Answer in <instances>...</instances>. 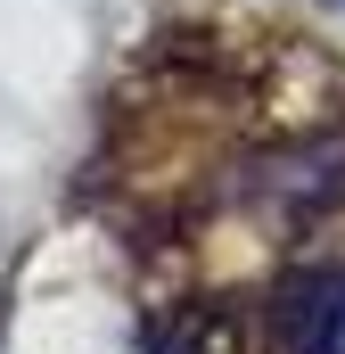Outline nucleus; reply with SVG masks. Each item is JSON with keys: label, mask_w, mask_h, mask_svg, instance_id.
Returning <instances> with one entry per match:
<instances>
[{"label": "nucleus", "mask_w": 345, "mask_h": 354, "mask_svg": "<svg viewBox=\"0 0 345 354\" xmlns=\"http://www.w3.org/2000/svg\"><path fill=\"white\" fill-rule=\"evenodd\" d=\"M271 354H345V264L288 272L263 305Z\"/></svg>", "instance_id": "obj_1"}, {"label": "nucleus", "mask_w": 345, "mask_h": 354, "mask_svg": "<svg viewBox=\"0 0 345 354\" xmlns=\"http://www.w3.org/2000/svg\"><path fill=\"white\" fill-rule=\"evenodd\" d=\"M148 354H247L239 305H172V322L148 330Z\"/></svg>", "instance_id": "obj_2"}]
</instances>
